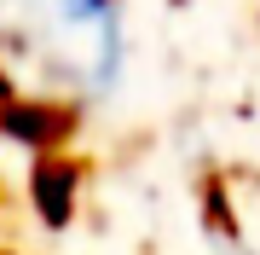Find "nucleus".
<instances>
[{
  "label": "nucleus",
  "instance_id": "obj_1",
  "mask_svg": "<svg viewBox=\"0 0 260 255\" xmlns=\"http://www.w3.org/2000/svg\"><path fill=\"white\" fill-rule=\"evenodd\" d=\"M6 35L75 87H104L121 64V29L104 0H0Z\"/></svg>",
  "mask_w": 260,
  "mask_h": 255
},
{
  "label": "nucleus",
  "instance_id": "obj_2",
  "mask_svg": "<svg viewBox=\"0 0 260 255\" xmlns=\"http://www.w3.org/2000/svg\"><path fill=\"white\" fill-rule=\"evenodd\" d=\"M75 186H81V168H75V162H58V157H47L35 168V180H29V191H35V215L47 220L52 232L75 220Z\"/></svg>",
  "mask_w": 260,
  "mask_h": 255
}]
</instances>
